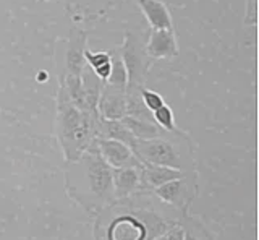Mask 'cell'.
Wrapping results in <instances>:
<instances>
[{
  "label": "cell",
  "instance_id": "obj_1",
  "mask_svg": "<svg viewBox=\"0 0 259 240\" xmlns=\"http://www.w3.org/2000/svg\"><path fill=\"white\" fill-rule=\"evenodd\" d=\"M183 216L162 203L152 190L117 199L96 216L94 240H154Z\"/></svg>",
  "mask_w": 259,
  "mask_h": 240
},
{
  "label": "cell",
  "instance_id": "obj_2",
  "mask_svg": "<svg viewBox=\"0 0 259 240\" xmlns=\"http://www.w3.org/2000/svg\"><path fill=\"white\" fill-rule=\"evenodd\" d=\"M65 190L70 199L93 216L115 202L112 167L101 156L96 140L76 161L65 163Z\"/></svg>",
  "mask_w": 259,
  "mask_h": 240
},
{
  "label": "cell",
  "instance_id": "obj_3",
  "mask_svg": "<svg viewBox=\"0 0 259 240\" xmlns=\"http://www.w3.org/2000/svg\"><path fill=\"white\" fill-rule=\"evenodd\" d=\"M99 115L75 106L67 91L59 86L57 91L55 135L62 148L65 163H73L93 145L96 137V122Z\"/></svg>",
  "mask_w": 259,
  "mask_h": 240
},
{
  "label": "cell",
  "instance_id": "obj_4",
  "mask_svg": "<svg viewBox=\"0 0 259 240\" xmlns=\"http://www.w3.org/2000/svg\"><path fill=\"white\" fill-rule=\"evenodd\" d=\"M140 163L170 167L177 171L194 169V143L188 133L178 129L177 132H164L149 140H135L130 146Z\"/></svg>",
  "mask_w": 259,
  "mask_h": 240
},
{
  "label": "cell",
  "instance_id": "obj_5",
  "mask_svg": "<svg viewBox=\"0 0 259 240\" xmlns=\"http://www.w3.org/2000/svg\"><path fill=\"white\" fill-rule=\"evenodd\" d=\"M120 59L126 70V91H141L146 88V78L152 60L144 51V44L135 33H125V39L120 47H117Z\"/></svg>",
  "mask_w": 259,
  "mask_h": 240
},
{
  "label": "cell",
  "instance_id": "obj_6",
  "mask_svg": "<svg viewBox=\"0 0 259 240\" xmlns=\"http://www.w3.org/2000/svg\"><path fill=\"white\" fill-rule=\"evenodd\" d=\"M199 191L198 185V172L190 171L183 177H178L175 180H170L164 185L152 190L162 203L172 206L175 211H178L182 216L190 214V208L193 202L196 199Z\"/></svg>",
  "mask_w": 259,
  "mask_h": 240
},
{
  "label": "cell",
  "instance_id": "obj_7",
  "mask_svg": "<svg viewBox=\"0 0 259 240\" xmlns=\"http://www.w3.org/2000/svg\"><path fill=\"white\" fill-rule=\"evenodd\" d=\"M88 33L83 29L71 28L68 39L63 47V62L59 65V82L65 76H81L86 67L84 51H86Z\"/></svg>",
  "mask_w": 259,
  "mask_h": 240
},
{
  "label": "cell",
  "instance_id": "obj_8",
  "mask_svg": "<svg viewBox=\"0 0 259 240\" xmlns=\"http://www.w3.org/2000/svg\"><path fill=\"white\" fill-rule=\"evenodd\" d=\"M97 114L105 120L123 118L126 115V88L104 83L97 101Z\"/></svg>",
  "mask_w": 259,
  "mask_h": 240
},
{
  "label": "cell",
  "instance_id": "obj_9",
  "mask_svg": "<svg viewBox=\"0 0 259 240\" xmlns=\"http://www.w3.org/2000/svg\"><path fill=\"white\" fill-rule=\"evenodd\" d=\"M144 51L151 60H172L178 54L175 29H151Z\"/></svg>",
  "mask_w": 259,
  "mask_h": 240
},
{
  "label": "cell",
  "instance_id": "obj_10",
  "mask_svg": "<svg viewBox=\"0 0 259 240\" xmlns=\"http://www.w3.org/2000/svg\"><path fill=\"white\" fill-rule=\"evenodd\" d=\"M112 180L115 202L117 199H125L138 193V191L144 190L141 180V164L112 169Z\"/></svg>",
  "mask_w": 259,
  "mask_h": 240
},
{
  "label": "cell",
  "instance_id": "obj_11",
  "mask_svg": "<svg viewBox=\"0 0 259 240\" xmlns=\"http://www.w3.org/2000/svg\"><path fill=\"white\" fill-rule=\"evenodd\" d=\"M96 145L99 149L104 161L107 163L112 169H118V167H128V166H138L140 161L135 157L126 145L115 140H105V138H96Z\"/></svg>",
  "mask_w": 259,
  "mask_h": 240
},
{
  "label": "cell",
  "instance_id": "obj_12",
  "mask_svg": "<svg viewBox=\"0 0 259 240\" xmlns=\"http://www.w3.org/2000/svg\"><path fill=\"white\" fill-rule=\"evenodd\" d=\"M151 29H174L172 15L162 0H136Z\"/></svg>",
  "mask_w": 259,
  "mask_h": 240
},
{
  "label": "cell",
  "instance_id": "obj_13",
  "mask_svg": "<svg viewBox=\"0 0 259 240\" xmlns=\"http://www.w3.org/2000/svg\"><path fill=\"white\" fill-rule=\"evenodd\" d=\"M140 164H141V180L144 190H154L170 180L183 177L186 174L185 171H177V169H170V167L156 166L149 163H140Z\"/></svg>",
  "mask_w": 259,
  "mask_h": 240
},
{
  "label": "cell",
  "instance_id": "obj_14",
  "mask_svg": "<svg viewBox=\"0 0 259 240\" xmlns=\"http://www.w3.org/2000/svg\"><path fill=\"white\" fill-rule=\"evenodd\" d=\"M96 137L97 138H105V140H115L126 145L128 148L133 145L136 140L132 132L123 125L121 120H105V118H97L96 122Z\"/></svg>",
  "mask_w": 259,
  "mask_h": 240
},
{
  "label": "cell",
  "instance_id": "obj_15",
  "mask_svg": "<svg viewBox=\"0 0 259 240\" xmlns=\"http://www.w3.org/2000/svg\"><path fill=\"white\" fill-rule=\"evenodd\" d=\"M121 122H123V125L132 132V135L136 140H149L154 137H159V135L165 132V130H162L159 125H156V122H152V120H143V118L125 115L121 118Z\"/></svg>",
  "mask_w": 259,
  "mask_h": 240
},
{
  "label": "cell",
  "instance_id": "obj_16",
  "mask_svg": "<svg viewBox=\"0 0 259 240\" xmlns=\"http://www.w3.org/2000/svg\"><path fill=\"white\" fill-rule=\"evenodd\" d=\"M180 226L183 229V240H215L214 234L198 216H183L180 219Z\"/></svg>",
  "mask_w": 259,
  "mask_h": 240
},
{
  "label": "cell",
  "instance_id": "obj_17",
  "mask_svg": "<svg viewBox=\"0 0 259 240\" xmlns=\"http://www.w3.org/2000/svg\"><path fill=\"white\" fill-rule=\"evenodd\" d=\"M152 118L156 125H159L162 130L165 132H177V124H175V117H174V110L170 109V106L164 104L162 107L152 112Z\"/></svg>",
  "mask_w": 259,
  "mask_h": 240
},
{
  "label": "cell",
  "instance_id": "obj_18",
  "mask_svg": "<svg viewBox=\"0 0 259 240\" xmlns=\"http://www.w3.org/2000/svg\"><path fill=\"white\" fill-rule=\"evenodd\" d=\"M84 60H86V65L94 71V70H97L99 67L105 65V63L112 62V51L93 52L91 49H88V47H86V51H84Z\"/></svg>",
  "mask_w": 259,
  "mask_h": 240
},
{
  "label": "cell",
  "instance_id": "obj_19",
  "mask_svg": "<svg viewBox=\"0 0 259 240\" xmlns=\"http://www.w3.org/2000/svg\"><path fill=\"white\" fill-rule=\"evenodd\" d=\"M141 101L146 106V109L151 110V112L157 110L159 107H162L165 104L164 98H162L159 93L149 90V88H143L141 90Z\"/></svg>",
  "mask_w": 259,
  "mask_h": 240
},
{
  "label": "cell",
  "instance_id": "obj_20",
  "mask_svg": "<svg viewBox=\"0 0 259 240\" xmlns=\"http://www.w3.org/2000/svg\"><path fill=\"white\" fill-rule=\"evenodd\" d=\"M245 25L251 28H254L257 25V0H248Z\"/></svg>",
  "mask_w": 259,
  "mask_h": 240
},
{
  "label": "cell",
  "instance_id": "obj_21",
  "mask_svg": "<svg viewBox=\"0 0 259 240\" xmlns=\"http://www.w3.org/2000/svg\"><path fill=\"white\" fill-rule=\"evenodd\" d=\"M37 2H42L44 4V2H52V0H37Z\"/></svg>",
  "mask_w": 259,
  "mask_h": 240
}]
</instances>
